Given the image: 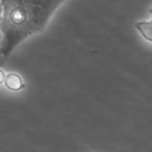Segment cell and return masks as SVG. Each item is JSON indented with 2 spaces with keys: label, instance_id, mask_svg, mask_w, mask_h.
Returning a JSON list of instances; mask_svg holds the SVG:
<instances>
[{
  "label": "cell",
  "instance_id": "cell-1",
  "mask_svg": "<svg viewBox=\"0 0 152 152\" xmlns=\"http://www.w3.org/2000/svg\"><path fill=\"white\" fill-rule=\"evenodd\" d=\"M66 0H0L2 42L0 56L6 61L30 36L43 31L54 12Z\"/></svg>",
  "mask_w": 152,
  "mask_h": 152
},
{
  "label": "cell",
  "instance_id": "cell-2",
  "mask_svg": "<svg viewBox=\"0 0 152 152\" xmlns=\"http://www.w3.org/2000/svg\"><path fill=\"white\" fill-rule=\"evenodd\" d=\"M4 84L8 90L12 91L20 90L25 87V83L22 78L15 73H10L5 74Z\"/></svg>",
  "mask_w": 152,
  "mask_h": 152
},
{
  "label": "cell",
  "instance_id": "cell-3",
  "mask_svg": "<svg viewBox=\"0 0 152 152\" xmlns=\"http://www.w3.org/2000/svg\"><path fill=\"white\" fill-rule=\"evenodd\" d=\"M135 28L145 39L152 42V20L150 22H139L135 24Z\"/></svg>",
  "mask_w": 152,
  "mask_h": 152
},
{
  "label": "cell",
  "instance_id": "cell-4",
  "mask_svg": "<svg viewBox=\"0 0 152 152\" xmlns=\"http://www.w3.org/2000/svg\"><path fill=\"white\" fill-rule=\"evenodd\" d=\"M4 78H5V73H4V72L0 68V85L4 83Z\"/></svg>",
  "mask_w": 152,
  "mask_h": 152
},
{
  "label": "cell",
  "instance_id": "cell-5",
  "mask_svg": "<svg viewBox=\"0 0 152 152\" xmlns=\"http://www.w3.org/2000/svg\"><path fill=\"white\" fill-rule=\"evenodd\" d=\"M2 38H3V36H2V32H1V30H0V45H1V42H2ZM6 61L0 56V66H3V65L5 63Z\"/></svg>",
  "mask_w": 152,
  "mask_h": 152
},
{
  "label": "cell",
  "instance_id": "cell-6",
  "mask_svg": "<svg viewBox=\"0 0 152 152\" xmlns=\"http://www.w3.org/2000/svg\"><path fill=\"white\" fill-rule=\"evenodd\" d=\"M1 17H2V4H0V21H1Z\"/></svg>",
  "mask_w": 152,
  "mask_h": 152
},
{
  "label": "cell",
  "instance_id": "cell-7",
  "mask_svg": "<svg viewBox=\"0 0 152 152\" xmlns=\"http://www.w3.org/2000/svg\"><path fill=\"white\" fill-rule=\"evenodd\" d=\"M151 14H152V8H151Z\"/></svg>",
  "mask_w": 152,
  "mask_h": 152
}]
</instances>
